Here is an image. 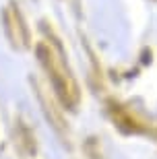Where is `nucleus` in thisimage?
I'll list each match as a JSON object with an SVG mask.
<instances>
[{"label": "nucleus", "instance_id": "1", "mask_svg": "<svg viewBox=\"0 0 157 159\" xmlns=\"http://www.w3.org/2000/svg\"><path fill=\"white\" fill-rule=\"evenodd\" d=\"M39 58L44 62V66L48 68V72H50V79H52L58 95L62 97V101L68 103V106H75L76 99H79V91H76V85L72 81V77H70L68 68L64 66L62 58L52 48H46V46L39 48Z\"/></svg>", "mask_w": 157, "mask_h": 159}]
</instances>
